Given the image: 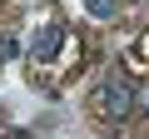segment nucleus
Segmentation results:
<instances>
[{"label":"nucleus","mask_w":149,"mask_h":139,"mask_svg":"<svg viewBox=\"0 0 149 139\" xmlns=\"http://www.w3.org/2000/svg\"><path fill=\"white\" fill-rule=\"evenodd\" d=\"M129 99H134L129 80H124V75H109L104 90H100V109H104L109 119H119V114H129Z\"/></svg>","instance_id":"f257e3e1"},{"label":"nucleus","mask_w":149,"mask_h":139,"mask_svg":"<svg viewBox=\"0 0 149 139\" xmlns=\"http://www.w3.org/2000/svg\"><path fill=\"white\" fill-rule=\"evenodd\" d=\"M60 40H65V25H45V30L30 40V60H35V65H45V60L60 50Z\"/></svg>","instance_id":"f03ea898"},{"label":"nucleus","mask_w":149,"mask_h":139,"mask_svg":"<svg viewBox=\"0 0 149 139\" xmlns=\"http://www.w3.org/2000/svg\"><path fill=\"white\" fill-rule=\"evenodd\" d=\"M85 5H90L95 15H114V0H85Z\"/></svg>","instance_id":"7ed1b4c3"}]
</instances>
